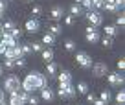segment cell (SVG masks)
Wrapping results in <instances>:
<instances>
[{
    "label": "cell",
    "instance_id": "cell-40",
    "mask_svg": "<svg viewBox=\"0 0 125 105\" xmlns=\"http://www.w3.org/2000/svg\"><path fill=\"white\" fill-rule=\"evenodd\" d=\"M118 70H120V72H123V70H125V61H123V59L118 61Z\"/></svg>",
    "mask_w": 125,
    "mask_h": 105
},
{
    "label": "cell",
    "instance_id": "cell-36",
    "mask_svg": "<svg viewBox=\"0 0 125 105\" xmlns=\"http://www.w3.org/2000/svg\"><path fill=\"white\" fill-rule=\"evenodd\" d=\"M116 26H118V28H123V26H125V17H123V15H118V17H116Z\"/></svg>",
    "mask_w": 125,
    "mask_h": 105
},
{
    "label": "cell",
    "instance_id": "cell-23",
    "mask_svg": "<svg viewBox=\"0 0 125 105\" xmlns=\"http://www.w3.org/2000/svg\"><path fill=\"white\" fill-rule=\"evenodd\" d=\"M4 57H6V59H17V52H15V46H8V50H6Z\"/></svg>",
    "mask_w": 125,
    "mask_h": 105
},
{
    "label": "cell",
    "instance_id": "cell-10",
    "mask_svg": "<svg viewBox=\"0 0 125 105\" xmlns=\"http://www.w3.org/2000/svg\"><path fill=\"white\" fill-rule=\"evenodd\" d=\"M62 17H64V8H62V6H53V8H52V11H50V19L61 20Z\"/></svg>",
    "mask_w": 125,
    "mask_h": 105
},
{
    "label": "cell",
    "instance_id": "cell-21",
    "mask_svg": "<svg viewBox=\"0 0 125 105\" xmlns=\"http://www.w3.org/2000/svg\"><path fill=\"white\" fill-rule=\"evenodd\" d=\"M48 31H50L52 35H55V37H57V35L62 33V28L59 26V24H52V26H48Z\"/></svg>",
    "mask_w": 125,
    "mask_h": 105
},
{
    "label": "cell",
    "instance_id": "cell-19",
    "mask_svg": "<svg viewBox=\"0 0 125 105\" xmlns=\"http://www.w3.org/2000/svg\"><path fill=\"white\" fill-rule=\"evenodd\" d=\"M41 43L52 46V44H55V35H52L50 31H48V33H44V37H42V41H41Z\"/></svg>",
    "mask_w": 125,
    "mask_h": 105
},
{
    "label": "cell",
    "instance_id": "cell-33",
    "mask_svg": "<svg viewBox=\"0 0 125 105\" xmlns=\"http://www.w3.org/2000/svg\"><path fill=\"white\" fill-rule=\"evenodd\" d=\"M64 24H66V26H74V24H75V17L64 15Z\"/></svg>",
    "mask_w": 125,
    "mask_h": 105
},
{
    "label": "cell",
    "instance_id": "cell-49",
    "mask_svg": "<svg viewBox=\"0 0 125 105\" xmlns=\"http://www.w3.org/2000/svg\"><path fill=\"white\" fill-rule=\"evenodd\" d=\"M2 31H4V30H2V24H0V35H2Z\"/></svg>",
    "mask_w": 125,
    "mask_h": 105
},
{
    "label": "cell",
    "instance_id": "cell-4",
    "mask_svg": "<svg viewBox=\"0 0 125 105\" xmlns=\"http://www.w3.org/2000/svg\"><path fill=\"white\" fill-rule=\"evenodd\" d=\"M85 19L90 22V26H101L103 24V15L99 11H96V9H92V11H86L85 13Z\"/></svg>",
    "mask_w": 125,
    "mask_h": 105
},
{
    "label": "cell",
    "instance_id": "cell-31",
    "mask_svg": "<svg viewBox=\"0 0 125 105\" xmlns=\"http://www.w3.org/2000/svg\"><path fill=\"white\" fill-rule=\"evenodd\" d=\"M81 8H85L86 11H92V9H94V6H92V0H83V2H81Z\"/></svg>",
    "mask_w": 125,
    "mask_h": 105
},
{
    "label": "cell",
    "instance_id": "cell-5",
    "mask_svg": "<svg viewBox=\"0 0 125 105\" xmlns=\"http://www.w3.org/2000/svg\"><path fill=\"white\" fill-rule=\"evenodd\" d=\"M75 61H77V65L81 66V68L88 70L90 66H92V57H90L86 52H77L75 54Z\"/></svg>",
    "mask_w": 125,
    "mask_h": 105
},
{
    "label": "cell",
    "instance_id": "cell-35",
    "mask_svg": "<svg viewBox=\"0 0 125 105\" xmlns=\"http://www.w3.org/2000/svg\"><path fill=\"white\" fill-rule=\"evenodd\" d=\"M15 65L19 66V68H26V59H24V57H17L15 59Z\"/></svg>",
    "mask_w": 125,
    "mask_h": 105
},
{
    "label": "cell",
    "instance_id": "cell-22",
    "mask_svg": "<svg viewBox=\"0 0 125 105\" xmlns=\"http://www.w3.org/2000/svg\"><path fill=\"white\" fill-rule=\"evenodd\" d=\"M75 92H79V94H86V92H88V85H86L85 81H79V83H77V87H75Z\"/></svg>",
    "mask_w": 125,
    "mask_h": 105
},
{
    "label": "cell",
    "instance_id": "cell-29",
    "mask_svg": "<svg viewBox=\"0 0 125 105\" xmlns=\"http://www.w3.org/2000/svg\"><path fill=\"white\" fill-rule=\"evenodd\" d=\"M42 11H44L42 6H33V9H31V15H33V19H35V17H39V15H42Z\"/></svg>",
    "mask_w": 125,
    "mask_h": 105
},
{
    "label": "cell",
    "instance_id": "cell-42",
    "mask_svg": "<svg viewBox=\"0 0 125 105\" xmlns=\"http://www.w3.org/2000/svg\"><path fill=\"white\" fill-rule=\"evenodd\" d=\"M6 50H8V46H6L4 43H0V55H4V54H6Z\"/></svg>",
    "mask_w": 125,
    "mask_h": 105
},
{
    "label": "cell",
    "instance_id": "cell-27",
    "mask_svg": "<svg viewBox=\"0 0 125 105\" xmlns=\"http://www.w3.org/2000/svg\"><path fill=\"white\" fill-rule=\"evenodd\" d=\"M64 50H66V52H75V43L72 39L64 41Z\"/></svg>",
    "mask_w": 125,
    "mask_h": 105
},
{
    "label": "cell",
    "instance_id": "cell-53",
    "mask_svg": "<svg viewBox=\"0 0 125 105\" xmlns=\"http://www.w3.org/2000/svg\"><path fill=\"white\" fill-rule=\"evenodd\" d=\"M6 2H13V0H6Z\"/></svg>",
    "mask_w": 125,
    "mask_h": 105
},
{
    "label": "cell",
    "instance_id": "cell-3",
    "mask_svg": "<svg viewBox=\"0 0 125 105\" xmlns=\"http://www.w3.org/2000/svg\"><path fill=\"white\" fill-rule=\"evenodd\" d=\"M13 90H20V79L15 74H9L4 79V92H13Z\"/></svg>",
    "mask_w": 125,
    "mask_h": 105
},
{
    "label": "cell",
    "instance_id": "cell-46",
    "mask_svg": "<svg viewBox=\"0 0 125 105\" xmlns=\"http://www.w3.org/2000/svg\"><path fill=\"white\" fill-rule=\"evenodd\" d=\"M0 19H4V11L2 9H0Z\"/></svg>",
    "mask_w": 125,
    "mask_h": 105
},
{
    "label": "cell",
    "instance_id": "cell-6",
    "mask_svg": "<svg viewBox=\"0 0 125 105\" xmlns=\"http://www.w3.org/2000/svg\"><path fill=\"white\" fill-rule=\"evenodd\" d=\"M92 74L96 76V78H103V76L109 74V65L107 63H92Z\"/></svg>",
    "mask_w": 125,
    "mask_h": 105
},
{
    "label": "cell",
    "instance_id": "cell-47",
    "mask_svg": "<svg viewBox=\"0 0 125 105\" xmlns=\"http://www.w3.org/2000/svg\"><path fill=\"white\" fill-rule=\"evenodd\" d=\"M2 72H4V66H2V65H0V76H2Z\"/></svg>",
    "mask_w": 125,
    "mask_h": 105
},
{
    "label": "cell",
    "instance_id": "cell-45",
    "mask_svg": "<svg viewBox=\"0 0 125 105\" xmlns=\"http://www.w3.org/2000/svg\"><path fill=\"white\" fill-rule=\"evenodd\" d=\"M94 105H107V103L103 100H99V98H96V100H94Z\"/></svg>",
    "mask_w": 125,
    "mask_h": 105
},
{
    "label": "cell",
    "instance_id": "cell-34",
    "mask_svg": "<svg viewBox=\"0 0 125 105\" xmlns=\"http://www.w3.org/2000/svg\"><path fill=\"white\" fill-rule=\"evenodd\" d=\"M9 33H11L13 37H15V39H19V37H22V33H24V31L20 30V28H13V30L9 31Z\"/></svg>",
    "mask_w": 125,
    "mask_h": 105
},
{
    "label": "cell",
    "instance_id": "cell-1",
    "mask_svg": "<svg viewBox=\"0 0 125 105\" xmlns=\"http://www.w3.org/2000/svg\"><path fill=\"white\" fill-rule=\"evenodd\" d=\"M42 87H46V76L41 72H30L24 78V81H20V89L26 92H33V90L42 89Z\"/></svg>",
    "mask_w": 125,
    "mask_h": 105
},
{
    "label": "cell",
    "instance_id": "cell-12",
    "mask_svg": "<svg viewBox=\"0 0 125 105\" xmlns=\"http://www.w3.org/2000/svg\"><path fill=\"white\" fill-rule=\"evenodd\" d=\"M41 98H42L44 101H52L55 98L53 89H50V87H42V89H41Z\"/></svg>",
    "mask_w": 125,
    "mask_h": 105
},
{
    "label": "cell",
    "instance_id": "cell-17",
    "mask_svg": "<svg viewBox=\"0 0 125 105\" xmlns=\"http://www.w3.org/2000/svg\"><path fill=\"white\" fill-rule=\"evenodd\" d=\"M41 55H42V59H44L46 63L53 61V50H52V48H44V50L41 52Z\"/></svg>",
    "mask_w": 125,
    "mask_h": 105
},
{
    "label": "cell",
    "instance_id": "cell-43",
    "mask_svg": "<svg viewBox=\"0 0 125 105\" xmlns=\"http://www.w3.org/2000/svg\"><path fill=\"white\" fill-rule=\"evenodd\" d=\"M6 8H8V2H6V0H0V9L6 11Z\"/></svg>",
    "mask_w": 125,
    "mask_h": 105
},
{
    "label": "cell",
    "instance_id": "cell-18",
    "mask_svg": "<svg viewBox=\"0 0 125 105\" xmlns=\"http://www.w3.org/2000/svg\"><path fill=\"white\" fill-rule=\"evenodd\" d=\"M70 15L72 17H81L83 15V8L79 4H72L70 6Z\"/></svg>",
    "mask_w": 125,
    "mask_h": 105
},
{
    "label": "cell",
    "instance_id": "cell-51",
    "mask_svg": "<svg viewBox=\"0 0 125 105\" xmlns=\"http://www.w3.org/2000/svg\"><path fill=\"white\" fill-rule=\"evenodd\" d=\"M0 105H8V103H6V101H2V103H0Z\"/></svg>",
    "mask_w": 125,
    "mask_h": 105
},
{
    "label": "cell",
    "instance_id": "cell-50",
    "mask_svg": "<svg viewBox=\"0 0 125 105\" xmlns=\"http://www.w3.org/2000/svg\"><path fill=\"white\" fill-rule=\"evenodd\" d=\"M103 2H114V0H103Z\"/></svg>",
    "mask_w": 125,
    "mask_h": 105
},
{
    "label": "cell",
    "instance_id": "cell-8",
    "mask_svg": "<svg viewBox=\"0 0 125 105\" xmlns=\"http://www.w3.org/2000/svg\"><path fill=\"white\" fill-rule=\"evenodd\" d=\"M85 37H86V41H88V43H92V44L101 41V39H99V31L96 30L94 26H88V28L85 30Z\"/></svg>",
    "mask_w": 125,
    "mask_h": 105
},
{
    "label": "cell",
    "instance_id": "cell-7",
    "mask_svg": "<svg viewBox=\"0 0 125 105\" xmlns=\"http://www.w3.org/2000/svg\"><path fill=\"white\" fill-rule=\"evenodd\" d=\"M107 78H109L110 87H121V85H123V81H125L123 72H109Z\"/></svg>",
    "mask_w": 125,
    "mask_h": 105
},
{
    "label": "cell",
    "instance_id": "cell-28",
    "mask_svg": "<svg viewBox=\"0 0 125 105\" xmlns=\"http://www.w3.org/2000/svg\"><path fill=\"white\" fill-rule=\"evenodd\" d=\"M30 46H31V52H42L44 50L42 43H30Z\"/></svg>",
    "mask_w": 125,
    "mask_h": 105
},
{
    "label": "cell",
    "instance_id": "cell-32",
    "mask_svg": "<svg viewBox=\"0 0 125 105\" xmlns=\"http://www.w3.org/2000/svg\"><path fill=\"white\" fill-rule=\"evenodd\" d=\"M4 66H6V68H8V70H13V68H15V59H6V61H4Z\"/></svg>",
    "mask_w": 125,
    "mask_h": 105
},
{
    "label": "cell",
    "instance_id": "cell-44",
    "mask_svg": "<svg viewBox=\"0 0 125 105\" xmlns=\"http://www.w3.org/2000/svg\"><path fill=\"white\" fill-rule=\"evenodd\" d=\"M2 101H6V92H4V89H0V103Z\"/></svg>",
    "mask_w": 125,
    "mask_h": 105
},
{
    "label": "cell",
    "instance_id": "cell-52",
    "mask_svg": "<svg viewBox=\"0 0 125 105\" xmlns=\"http://www.w3.org/2000/svg\"><path fill=\"white\" fill-rule=\"evenodd\" d=\"M24 2H31V0H24Z\"/></svg>",
    "mask_w": 125,
    "mask_h": 105
},
{
    "label": "cell",
    "instance_id": "cell-25",
    "mask_svg": "<svg viewBox=\"0 0 125 105\" xmlns=\"http://www.w3.org/2000/svg\"><path fill=\"white\" fill-rule=\"evenodd\" d=\"M13 28H17V24H15V20H6L4 24H2V30L4 31H11Z\"/></svg>",
    "mask_w": 125,
    "mask_h": 105
},
{
    "label": "cell",
    "instance_id": "cell-15",
    "mask_svg": "<svg viewBox=\"0 0 125 105\" xmlns=\"http://www.w3.org/2000/svg\"><path fill=\"white\" fill-rule=\"evenodd\" d=\"M57 70H59V66L55 65L53 61L46 63V74H48V78H55V76H57Z\"/></svg>",
    "mask_w": 125,
    "mask_h": 105
},
{
    "label": "cell",
    "instance_id": "cell-26",
    "mask_svg": "<svg viewBox=\"0 0 125 105\" xmlns=\"http://www.w3.org/2000/svg\"><path fill=\"white\" fill-rule=\"evenodd\" d=\"M30 96H31V92H26V90H19V98H20V101H22V103H28V101H30Z\"/></svg>",
    "mask_w": 125,
    "mask_h": 105
},
{
    "label": "cell",
    "instance_id": "cell-14",
    "mask_svg": "<svg viewBox=\"0 0 125 105\" xmlns=\"http://www.w3.org/2000/svg\"><path fill=\"white\" fill-rule=\"evenodd\" d=\"M55 78L59 79V83H72V74L68 72V70H62V72H59Z\"/></svg>",
    "mask_w": 125,
    "mask_h": 105
},
{
    "label": "cell",
    "instance_id": "cell-30",
    "mask_svg": "<svg viewBox=\"0 0 125 105\" xmlns=\"http://www.w3.org/2000/svg\"><path fill=\"white\" fill-rule=\"evenodd\" d=\"M116 103H121V105L125 103V92H123V89L116 94Z\"/></svg>",
    "mask_w": 125,
    "mask_h": 105
},
{
    "label": "cell",
    "instance_id": "cell-20",
    "mask_svg": "<svg viewBox=\"0 0 125 105\" xmlns=\"http://www.w3.org/2000/svg\"><path fill=\"white\" fill-rule=\"evenodd\" d=\"M19 48H20V55H22V57H26V55H30V54H31V46H30V43L19 44Z\"/></svg>",
    "mask_w": 125,
    "mask_h": 105
},
{
    "label": "cell",
    "instance_id": "cell-16",
    "mask_svg": "<svg viewBox=\"0 0 125 105\" xmlns=\"http://www.w3.org/2000/svg\"><path fill=\"white\" fill-rule=\"evenodd\" d=\"M103 9H105V11H109V13H114V15H118V13L121 11V9L118 8L114 2H105V4H103Z\"/></svg>",
    "mask_w": 125,
    "mask_h": 105
},
{
    "label": "cell",
    "instance_id": "cell-9",
    "mask_svg": "<svg viewBox=\"0 0 125 105\" xmlns=\"http://www.w3.org/2000/svg\"><path fill=\"white\" fill-rule=\"evenodd\" d=\"M39 30H41V22L37 19H30L26 22V31L28 33H37Z\"/></svg>",
    "mask_w": 125,
    "mask_h": 105
},
{
    "label": "cell",
    "instance_id": "cell-13",
    "mask_svg": "<svg viewBox=\"0 0 125 105\" xmlns=\"http://www.w3.org/2000/svg\"><path fill=\"white\" fill-rule=\"evenodd\" d=\"M0 37H2V43H4L6 46H15V44H17V39L9 33V31H2Z\"/></svg>",
    "mask_w": 125,
    "mask_h": 105
},
{
    "label": "cell",
    "instance_id": "cell-39",
    "mask_svg": "<svg viewBox=\"0 0 125 105\" xmlns=\"http://www.w3.org/2000/svg\"><path fill=\"white\" fill-rule=\"evenodd\" d=\"M30 105H39V98H35V96H30V101H28Z\"/></svg>",
    "mask_w": 125,
    "mask_h": 105
},
{
    "label": "cell",
    "instance_id": "cell-11",
    "mask_svg": "<svg viewBox=\"0 0 125 105\" xmlns=\"http://www.w3.org/2000/svg\"><path fill=\"white\" fill-rule=\"evenodd\" d=\"M103 30H105V35H107V37H110V39H114V37L120 35V30H118L116 24H107Z\"/></svg>",
    "mask_w": 125,
    "mask_h": 105
},
{
    "label": "cell",
    "instance_id": "cell-54",
    "mask_svg": "<svg viewBox=\"0 0 125 105\" xmlns=\"http://www.w3.org/2000/svg\"><path fill=\"white\" fill-rule=\"evenodd\" d=\"M118 105H121V103H118Z\"/></svg>",
    "mask_w": 125,
    "mask_h": 105
},
{
    "label": "cell",
    "instance_id": "cell-2",
    "mask_svg": "<svg viewBox=\"0 0 125 105\" xmlns=\"http://www.w3.org/2000/svg\"><path fill=\"white\" fill-rule=\"evenodd\" d=\"M75 87L72 85V83H59V90H57V96L59 98H68V100H72V98H75Z\"/></svg>",
    "mask_w": 125,
    "mask_h": 105
},
{
    "label": "cell",
    "instance_id": "cell-41",
    "mask_svg": "<svg viewBox=\"0 0 125 105\" xmlns=\"http://www.w3.org/2000/svg\"><path fill=\"white\" fill-rule=\"evenodd\" d=\"M86 100H88V101H92V103H94V100H96L94 92H86Z\"/></svg>",
    "mask_w": 125,
    "mask_h": 105
},
{
    "label": "cell",
    "instance_id": "cell-48",
    "mask_svg": "<svg viewBox=\"0 0 125 105\" xmlns=\"http://www.w3.org/2000/svg\"><path fill=\"white\" fill-rule=\"evenodd\" d=\"M81 2H83V0H75V2H74V4H79V6H81Z\"/></svg>",
    "mask_w": 125,
    "mask_h": 105
},
{
    "label": "cell",
    "instance_id": "cell-38",
    "mask_svg": "<svg viewBox=\"0 0 125 105\" xmlns=\"http://www.w3.org/2000/svg\"><path fill=\"white\" fill-rule=\"evenodd\" d=\"M103 0H92V6H94V9H103Z\"/></svg>",
    "mask_w": 125,
    "mask_h": 105
},
{
    "label": "cell",
    "instance_id": "cell-37",
    "mask_svg": "<svg viewBox=\"0 0 125 105\" xmlns=\"http://www.w3.org/2000/svg\"><path fill=\"white\" fill-rule=\"evenodd\" d=\"M101 43H103V46H105V48H112V39H110V37H107V35H105V39H103L101 41Z\"/></svg>",
    "mask_w": 125,
    "mask_h": 105
},
{
    "label": "cell",
    "instance_id": "cell-24",
    "mask_svg": "<svg viewBox=\"0 0 125 105\" xmlns=\"http://www.w3.org/2000/svg\"><path fill=\"white\" fill-rule=\"evenodd\" d=\"M99 100H103L105 103H109V101L112 100V94H110V90H101V94H99Z\"/></svg>",
    "mask_w": 125,
    "mask_h": 105
}]
</instances>
